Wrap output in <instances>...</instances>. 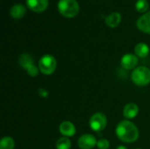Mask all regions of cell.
<instances>
[{"instance_id": "8fae6325", "label": "cell", "mask_w": 150, "mask_h": 149, "mask_svg": "<svg viewBox=\"0 0 150 149\" xmlns=\"http://www.w3.org/2000/svg\"><path fill=\"white\" fill-rule=\"evenodd\" d=\"M59 130L60 133L66 137H72L76 133V127L69 121H63L62 123H61Z\"/></svg>"}, {"instance_id": "8992f818", "label": "cell", "mask_w": 150, "mask_h": 149, "mask_svg": "<svg viewBox=\"0 0 150 149\" xmlns=\"http://www.w3.org/2000/svg\"><path fill=\"white\" fill-rule=\"evenodd\" d=\"M18 62L22 68H24L26 72L31 76H36L39 73V70L37 67L33 64V59L30 54H23L19 56Z\"/></svg>"}, {"instance_id": "52a82bcc", "label": "cell", "mask_w": 150, "mask_h": 149, "mask_svg": "<svg viewBox=\"0 0 150 149\" xmlns=\"http://www.w3.org/2000/svg\"><path fill=\"white\" fill-rule=\"evenodd\" d=\"M97 144L96 138L89 133L82 135L78 140V147L81 149H92Z\"/></svg>"}, {"instance_id": "7c38bea8", "label": "cell", "mask_w": 150, "mask_h": 149, "mask_svg": "<svg viewBox=\"0 0 150 149\" xmlns=\"http://www.w3.org/2000/svg\"><path fill=\"white\" fill-rule=\"evenodd\" d=\"M138 112H139V107L137 106L136 104H134V103L127 104L123 110L124 117L128 119L135 118L138 115Z\"/></svg>"}, {"instance_id": "9a60e30c", "label": "cell", "mask_w": 150, "mask_h": 149, "mask_svg": "<svg viewBox=\"0 0 150 149\" xmlns=\"http://www.w3.org/2000/svg\"><path fill=\"white\" fill-rule=\"evenodd\" d=\"M134 51H135V54L138 57H141V58H145L149 55V47L147 44L145 43H138L136 46H135V48H134Z\"/></svg>"}, {"instance_id": "30bf717a", "label": "cell", "mask_w": 150, "mask_h": 149, "mask_svg": "<svg viewBox=\"0 0 150 149\" xmlns=\"http://www.w3.org/2000/svg\"><path fill=\"white\" fill-rule=\"evenodd\" d=\"M137 27L140 31L150 34V12H147L137 20Z\"/></svg>"}, {"instance_id": "7a4b0ae2", "label": "cell", "mask_w": 150, "mask_h": 149, "mask_svg": "<svg viewBox=\"0 0 150 149\" xmlns=\"http://www.w3.org/2000/svg\"><path fill=\"white\" fill-rule=\"evenodd\" d=\"M79 4L76 0H60L58 11L65 18H74L79 12Z\"/></svg>"}, {"instance_id": "3957f363", "label": "cell", "mask_w": 150, "mask_h": 149, "mask_svg": "<svg viewBox=\"0 0 150 149\" xmlns=\"http://www.w3.org/2000/svg\"><path fill=\"white\" fill-rule=\"evenodd\" d=\"M132 81L138 86H145L150 83V69L147 67H138L133 72L131 76Z\"/></svg>"}, {"instance_id": "e0dca14e", "label": "cell", "mask_w": 150, "mask_h": 149, "mask_svg": "<svg viewBox=\"0 0 150 149\" xmlns=\"http://www.w3.org/2000/svg\"><path fill=\"white\" fill-rule=\"evenodd\" d=\"M56 149H70L71 148V142L67 137L60 138L56 141Z\"/></svg>"}, {"instance_id": "4fadbf2b", "label": "cell", "mask_w": 150, "mask_h": 149, "mask_svg": "<svg viewBox=\"0 0 150 149\" xmlns=\"http://www.w3.org/2000/svg\"><path fill=\"white\" fill-rule=\"evenodd\" d=\"M25 11H26V9L23 4H16L11 8L10 15L11 18H15V19H19L24 17V15L25 14Z\"/></svg>"}, {"instance_id": "6da1fadb", "label": "cell", "mask_w": 150, "mask_h": 149, "mask_svg": "<svg viewBox=\"0 0 150 149\" xmlns=\"http://www.w3.org/2000/svg\"><path fill=\"white\" fill-rule=\"evenodd\" d=\"M116 135L121 141L132 143L138 140L139 130L131 121L123 120L120 122L116 127Z\"/></svg>"}, {"instance_id": "5bb4252c", "label": "cell", "mask_w": 150, "mask_h": 149, "mask_svg": "<svg viewBox=\"0 0 150 149\" xmlns=\"http://www.w3.org/2000/svg\"><path fill=\"white\" fill-rule=\"evenodd\" d=\"M121 21V15L118 11L112 12L105 18V24L112 28L117 27Z\"/></svg>"}, {"instance_id": "7402d4cb", "label": "cell", "mask_w": 150, "mask_h": 149, "mask_svg": "<svg viewBox=\"0 0 150 149\" xmlns=\"http://www.w3.org/2000/svg\"><path fill=\"white\" fill-rule=\"evenodd\" d=\"M137 149H141V148H137Z\"/></svg>"}, {"instance_id": "9c48e42d", "label": "cell", "mask_w": 150, "mask_h": 149, "mask_svg": "<svg viewBox=\"0 0 150 149\" xmlns=\"http://www.w3.org/2000/svg\"><path fill=\"white\" fill-rule=\"evenodd\" d=\"M120 64L125 69H132L135 68L138 64V58L136 57V55L133 54H127L123 55V57L121 58Z\"/></svg>"}, {"instance_id": "ba28073f", "label": "cell", "mask_w": 150, "mask_h": 149, "mask_svg": "<svg viewBox=\"0 0 150 149\" xmlns=\"http://www.w3.org/2000/svg\"><path fill=\"white\" fill-rule=\"evenodd\" d=\"M28 8L37 13L43 12L48 6V0H26Z\"/></svg>"}, {"instance_id": "ffe728a7", "label": "cell", "mask_w": 150, "mask_h": 149, "mask_svg": "<svg viewBox=\"0 0 150 149\" xmlns=\"http://www.w3.org/2000/svg\"><path fill=\"white\" fill-rule=\"evenodd\" d=\"M39 94H40L42 97H47L48 92H47L46 90H44V89H40V90H39Z\"/></svg>"}, {"instance_id": "277c9868", "label": "cell", "mask_w": 150, "mask_h": 149, "mask_svg": "<svg viewBox=\"0 0 150 149\" xmlns=\"http://www.w3.org/2000/svg\"><path fill=\"white\" fill-rule=\"evenodd\" d=\"M56 60L51 54L43 55L39 61V68L41 73L44 75H51L54 72L56 68Z\"/></svg>"}, {"instance_id": "d6986e66", "label": "cell", "mask_w": 150, "mask_h": 149, "mask_svg": "<svg viewBox=\"0 0 150 149\" xmlns=\"http://www.w3.org/2000/svg\"><path fill=\"white\" fill-rule=\"evenodd\" d=\"M98 148L99 149H108L110 147V143L108 141V140L106 139H101L98 141L97 144Z\"/></svg>"}, {"instance_id": "5b68a950", "label": "cell", "mask_w": 150, "mask_h": 149, "mask_svg": "<svg viewBox=\"0 0 150 149\" xmlns=\"http://www.w3.org/2000/svg\"><path fill=\"white\" fill-rule=\"evenodd\" d=\"M107 125V119L102 112L94 113L90 119V127L94 132L103 131Z\"/></svg>"}, {"instance_id": "44dd1931", "label": "cell", "mask_w": 150, "mask_h": 149, "mask_svg": "<svg viewBox=\"0 0 150 149\" xmlns=\"http://www.w3.org/2000/svg\"><path fill=\"white\" fill-rule=\"evenodd\" d=\"M117 149H127L125 146H119L118 148H117Z\"/></svg>"}, {"instance_id": "2e32d148", "label": "cell", "mask_w": 150, "mask_h": 149, "mask_svg": "<svg viewBox=\"0 0 150 149\" xmlns=\"http://www.w3.org/2000/svg\"><path fill=\"white\" fill-rule=\"evenodd\" d=\"M15 142L11 137H4L0 141V149H13Z\"/></svg>"}, {"instance_id": "ac0fdd59", "label": "cell", "mask_w": 150, "mask_h": 149, "mask_svg": "<svg viewBox=\"0 0 150 149\" xmlns=\"http://www.w3.org/2000/svg\"><path fill=\"white\" fill-rule=\"evenodd\" d=\"M149 5L147 0H138L135 4V8L139 12H145L148 11Z\"/></svg>"}]
</instances>
